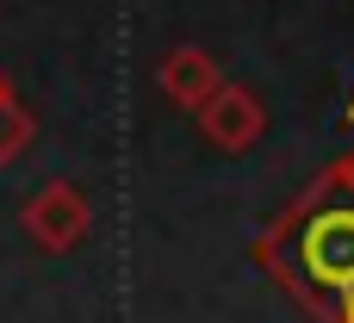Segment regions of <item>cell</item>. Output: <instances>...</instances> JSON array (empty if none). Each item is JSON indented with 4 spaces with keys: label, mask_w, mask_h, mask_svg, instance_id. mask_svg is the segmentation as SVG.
I'll list each match as a JSON object with an SVG mask.
<instances>
[{
    "label": "cell",
    "mask_w": 354,
    "mask_h": 323,
    "mask_svg": "<svg viewBox=\"0 0 354 323\" xmlns=\"http://www.w3.org/2000/svg\"><path fill=\"white\" fill-rule=\"evenodd\" d=\"M255 268L317 323H354V187L324 168L261 237Z\"/></svg>",
    "instance_id": "cell-1"
},
{
    "label": "cell",
    "mask_w": 354,
    "mask_h": 323,
    "mask_svg": "<svg viewBox=\"0 0 354 323\" xmlns=\"http://www.w3.org/2000/svg\"><path fill=\"white\" fill-rule=\"evenodd\" d=\"M19 230L44 249V255H75L93 230V199L75 181H44L25 205H19Z\"/></svg>",
    "instance_id": "cell-2"
},
{
    "label": "cell",
    "mask_w": 354,
    "mask_h": 323,
    "mask_svg": "<svg viewBox=\"0 0 354 323\" xmlns=\"http://www.w3.org/2000/svg\"><path fill=\"white\" fill-rule=\"evenodd\" d=\"M199 137H205L212 149H224V156L255 149V143L268 137V106H261V93L243 87V81H224V87L205 100V112H199Z\"/></svg>",
    "instance_id": "cell-3"
},
{
    "label": "cell",
    "mask_w": 354,
    "mask_h": 323,
    "mask_svg": "<svg viewBox=\"0 0 354 323\" xmlns=\"http://www.w3.org/2000/svg\"><path fill=\"white\" fill-rule=\"evenodd\" d=\"M156 87H162V100L174 106V112H205V100L224 87V75H218V56L212 50H199V44H174L162 62H156Z\"/></svg>",
    "instance_id": "cell-4"
},
{
    "label": "cell",
    "mask_w": 354,
    "mask_h": 323,
    "mask_svg": "<svg viewBox=\"0 0 354 323\" xmlns=\"http://www.w3.org/2000/svg\"><path fill=\"white\" fill-rule=\"evenodd\" d=\"M31 143H37V118H31V106L19 93H6L0 100V168H12Z\"/></svg>",
    "instance_id": "cell-5"
},
{
    "label": "cell",
    "mask_w": 354,
    "mask_h": 323,
    "mask_svg": "<svg viewBox=\"0 0 354 323\" xmlns=\"http://www.w3.org/2000/svg\"><path fill=\"white\" fill-rule=\"evenodd\" d=\"M336 174H342V181H348V187H354V149H348V156H342V162H336Z\"/></svg>",
    "instance_id": "cell-6"
},
{
    "label": "cell",
    "mask_w": 354,
    "mask_h": 323,
    "mask_svg": "<svg viewBox=\"0 0 354 323\" xmlns=\"http://www.w3.org/2000/svg\"><path fill=\"white\" fill-rule=\"evenodd\" d=\"M6 93H12V81H6V75H0V100H6Z\"/></svg>",
    "instance_id": "cell-7"
}]
</instances>
